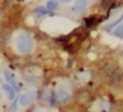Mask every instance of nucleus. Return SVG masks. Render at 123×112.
Masks as SVG:
<instances>
[{"instance_id":"f03ea898","label":"nucleus","mask_w":123,"mask_h":112,"mask_svg":"<svg viewBox=\"0 0 123 112\" xmlns=\"http://www.w3.org/2000/svg\"><path fill=\"white\" fill-rule=\"evenodd\" d=\"M35 99H36V92H28V93L21 96V98H19V105L22 107H27Z\"/></svg>"},{"instance_id":"6e6552de","label":"nucleus","mask_w":123,"mask_h":112,"mask_svg":"<svg viewBox=\"0 0 123 112\" xmlns=\"http://www.w3.org/2000/svg\"><path fill=\"white\" fill-rule=\"evenodd\" d=\"M113 34H115V36H117V37H119V38L123 39V24H122V25H120L119 27L115 30V32H113Z\"/></svg>"},{"instance_id":"39448f33","label":"nucleus","mask_w":123,"mask_h":112,"mask_svg":"<svg viewBox=\"0 0 123 112\" xmlns=\"http://www.w3.org/2000/svg\"><path fill=\"white\" fill-rule=\"evenodd\" d=\"M4 77H6V80L8 81L10 85H12V86H15L16 88L18 87V85H17V81H16V79H15L14 74H13L12 72H10V71H8V70H6V71H4Z\"/></svg>"},{"instance_id":"7ed1b4c3","label":"nucleus","mask_w":123,"mask_h":112,"mask_svg":"<svg viewBox=\"0 0 123 112\" xmlns=\"http://www.w3.org/2000/svg\"><path fill=\"white\" fill-rule=\"evenodd\" d=\"M56 96H57V99L61 101H67L70 98V94L65 87H60L56 92Z\"/></svg>"},{"instance_id":"1a4fd4ad","label":"nucleus","mask_w":123,"mask_h":112,"mask_svg":"<svg viewBox=\"0 0 123 112\" xmlns=\"http://www.w3.org/2000/svg\"><path fill=\"white\" fill-rule=\"evenodd\" d=\"M57 6H58V3L56 0H49V2H48V8L50 10H55L57 8Z\"/></svg>"},{"instance_id":"423d86ee","label":"nucleus","mask_w":123,"mask_h":112,"mask_svg":"<svg viewBox=\"0 0 123 112\" xmlns=\"http://www.w3.org/2000/svg\"><path fill=\"white\" fill-rule=\"evenodd\" d=\"M2 88L4 89V92H6V95H8L9 100H13V99H14V98H15V92H14V88H13L12 85L4 84L3 86H2Z\"/></svg>"},{"instance_id":"20e7f679","label":"nucleus","mask_w":123,"mask_h":112,"mask_svg":"<svg viewBox=\"0 0 123 112\" xmlns=\"http://www.w3.org/2000/svg\"><path fill=\"white\" fill-rule=\"evenodd\" d=\"M74 11L78 14H83L86 11V2L85 0H77L74 4Z\"/></svg>"},{"instance_id":"f8f14e48","label":"nucleus","mask_w":123,"mask_h":112,"mask_svg":"<svg viewBox=\"0 0 123 112\" xmlns=\"http://www.w3.org/2000/svg\"><path fill=\"white\" fill-rule=\"evenodd\" d=\"M62 1H64V2H70L71 0H62Z\"/></svg>"},{"instance_id":"9d476101","label":"nucleus","mask_w":123,"mask_h":112,"mask_svg":"<svg viewBox=\"0 0 123 112\" xmlns=\"http://www.w3.org/2000/svg\"><path fill=\"white\" fill-rule=\"evenodd\" d=\"M112 2H113V0H103L102 6H103V8L104 9H106V8H108L109 6H111Z\"/></svg>"},{"instance_id":"9b49d317","label":"nucleus","mask_w":123,"mask_h":112,"mask_svg":"<svg viewBox=\"0 0 123 112\" xmlns=\"http://www.w3.org/2000/svg\"><path fill=\"white\" fill-rule=\"evenodd\" d=\"M122 19H123V15H122V16H121V17H120V18H119V19H117V21H116V22H115V23H112V24H111V25H109V26H108V27H107V29H111V28H112V27H113V26L118 25V24H119V23H120V22H121V21H122Z\"/></svg>"},{"instance_id":"f257e3e1","label":"nucleus","mask_w":123,"mask_h":112,"mask_svg":"<svg viewBox=\"0 0 123 112\" xmlns=\"http://www.w3.org/2000/svg\"><path fill=\"white\" fill-rule=\"evenodd\" d=\"M15 45H16L17 51L21 54H28L29 52H31L32 47H34V41L29 34L22 32L16 37Z\"/></svg>"},{"instance_id":"ddd939ff","label":"nucleus","mask_w":123,"mask_h":112,"mask_svg":"<svg viewBox=\"0 0 123 112\" xmlns=\"http://www.w3.org/2000/svg\"><path fill=\"white\" fill-rule=\"evenodd\" d=\"M0 100H1V94H0Z\"/></svg>"},{"instance_id":"0eeeda50","label":"nucleus","mask_w":123,"mask_h":112,"mask_svg":"<svg viewBox=\"0 0 123 112\" xmlns=\"http://www.w3.org/2000/svg\"><path fill=\"white\" fill-rule=\"evenodd\" d=\"M35 14H37L38 16H42V15H45L48 14V10L45 8H43V6H39V8L35 9Z\"/></svg>"}]
</instances>
